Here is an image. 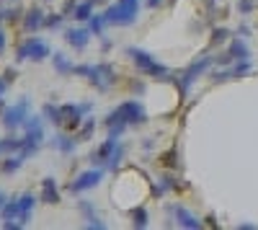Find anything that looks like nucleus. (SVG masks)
<instances>
[{
  "label": "nucleus",
  "mask_w": 258,
  "mask_h": 230,
  "mask_svg": "<svg viewBox=\"0 0 258 230\" xmlns=\"http://www.w3.org/2000/svg\"><path fill=\"white\" fill-rule=\"evenodd\" d=\"M126 57L135 62V68L145 78H155V80H168L170 78V73H168V68L163 65V62H158L153 54L140 49V47H126Z\"/></svg>",
  "instance_id": "f257e3e1"
},
{
  "label": "nucleus",
  "mask_w": 258,
  "mask_h": 230,
  "mask_svg": "<svg viewBox=\"0 0 258 230\" xmlns=\"http://www.w3.org/2000/svg\"><path fill=\"white\" fill-rule=\"evenodd\" d=\"M75 75H83L88 83H93V86L98 91H109L116 86V70L111 65H106V62H101V65H75Z\"/></svg>",
  "instance_id": "f03ea898"
},
{
  "label": "nucleus",
  "mask_w": 258,
  "mask_h": 230,
  "mask_svg": "<svg viewBox=\"0 0 258 230\" xmlns=\"http://www.w3.org/2000/svg\"><path fill=\"white\" fill-rule=\"evenodd\" d=\"M140 16V0H119V3L109 6L103 13L109 26H132Z\"/></svg>",
  "instance_id": "7ed1b4c3"
},
{
  "label": "nucleus",
  "mask_w": 258,
  "mask_h": 230,
  "mask_svg": "<svg viewBox=\"0 0 258 230\" xmlns=\"http://www.w3.org/2000/svg\"><path fill=\"white\" fill-rule=\"evenodd\" d=\"M41 142H44V124H41V117H29L26 124H24V148H21V158H31L39 148Z\"/></svg>",
  "instance_id": "20e7f679"
},
{
  "label": "nucleus",
  "mask_w": 258,
  "mask_h": 230,
  "mask_svg": "<svg viewBox=\"0 0 258 230\" xmlns=\"http://www.w3.org/2000/svg\"><path fill=\"white\" fill-rule=\"evenodd\" d=\"M52 57V49L44 39H36V36H29L24 39L21 44L16 47V62H24V60H34V62H41Z\"/></svg>",
  "instance_id": "39448f33"
},
{
  "label": "nucleus",
  "mask_w": 258,
  "mask_h": 230,
  "mask_svg": "<svg viewBox=\"0 0 258 230\" xmlns=\"http://www.w3.org/2000/svg\"><path fill=\"white\" fill-rule=\"evenodd\" d=\"M212 62H214V57L212 54H204V57H199L197 62H191V65L176 78V83H178V91H181V96H186L188 93V88L197 83V78H202L209 68H212Z\"/></svg>",
  "instance_id": "423d86ee"
},
{
  "label": "nucleus",
  "mask_w": 258,
  "mask_h": 230,
  "mask_svg": "<svg viewBox=\"0 0 258 230\" xmlns=\"http://www.w3.org/2000/svg\"><path fill=\"white\" fill-rule=\"evenodd\" d=\"M114 111L121 117V122L126 124V127H140V124L147 122V111H145V106H142L140 101H135V98H129V101L119 103Z\"/></svg>",
  "instance_id": "0eeeda50"
},
{
  "label": "nucleus",
  "mask_w": 258,
  "mask_h": 230,
  "mask_svg": "<svg viewBox=\"0 0 258 230\" xmlns=\"http://www.w3.org/2000/svg\"><path fill=\"white\" fill-rule=\"evenodd\" d=\"M26 119H29V98H21L18 103H13L11 109L3 111V119H0V122H3L6 130L13 132V130H18V127H24Z\"/></svg>",
  "instance_id": "6e6552de"
},
{
  "label": "nucleus",
  "mask_w": 258,
  "mask_h": 230,
  "mask_svg": "<svg viewBox=\"0 0 258 230\" xmlns=\"http://www.w3.org/2000/svg\"><path fill=\"white\" fill-rule=\"evenodd\" d=\"M88 114H91V103H62V124L68 130L80 127Z\"/></svg>",
  "instance_id": "1a4fd4ad"
},
{
  "label": "nucleus",
  "mask_w": 258,
  "mask_h": 230,
  "mask_svg": "<svg viewBox=\"0 0 258 230\" xmlns=\"http://www.w3.org/2000/svg\"><path fill=\"white\" fill-rule=\"evenodd\" d=\"M103 179V168H91V171H83L73 184H70V192L73 194H83V192H88L93 189V186H98Z\"/></svg>",
  "instance_id": "9d476101"
},
{
  "label": "nucleus",
  "mask_w": 258,
  "mask_h": 230,
  "mask_svg": "<svg viewBox=\"0 0 258 230\" xmlns=\"http://www.w3.org/2000/svg\"><path fill=\"white\" fill-rule=\"evenodd\" d=\"M91 29L88 26H73V29H64V41L73 47V49H85L88 47V41H91Z\"/></svg>",
  "instance_id": "9b49d317"
},
{
  "label": "nucleus",
  "mask_w": 258,
  "mask_h": 230,
  "mask_svg": "<svg viewBox=\"0 0 258 230\" xmlns=\"http://www.w3.org/2000/svg\"><path fill=\"white\" fill-rule=\"evenodd\" d=\"M248 57H250V52H248V44H245V41H243V39H232L227 54L220 57L217 62H220V65H232V62H240V60H248Z\"/></svg>",
  "instance_id": "f8f14e48"
},
{
  "label": "nucleus",
  "mask_w": 258,
  "mask_h": 230,
  "mask_svg": "<svg viewBox=\"0 0 258 230\" xmlns=\"http://www.w3.org/2000/svg\"><path fill=\"white\" fill-rule=\"evenodd\" d=\"M44 24H47V13L41 8H31L24 13V29L29 34H36L39 29H44Z\"/></svg>",
  "instance_id": "ddd939ff"
},
{
  "label": "nucleus",
  "mask_w": 258,
  "mask_h": 230,
  "mask_svg": "<svg viewBox=\"0 0 258 230\" xmlns=\"http://www.w3.org/2000/svg\"><path fill=\"white\" fill-rule=\"evenodd\" d=\"M116 145H119V140H116V137H106V140L101 142V148L91 155V160H93L96 165H101V168H103L106 160H109V158H111V153L116 150Z\"/></svg>",
  "instance_id": "4468645a"
},
{
  "label": "nucleus",
  "mask_w": 258,
  "mask_h": 230,
  "mask_svg": "<svg viewBox=\"0 0 258 230\" xmlns=\"http://www.w3.org/2000/svg\"><path fill=\"white\" fill-rule=\"evenodd\" d=\"M170 212H173L178 227H188V230H199V227H202V222L197 220V215L188 212L186 207H170Z\"/></svg>",
  "instance_id": "2eb2a0df"
},
{
  "label": "nucleus",
  "mask_w": 258,
  "mask_h": 230,
  "mask_svg": "<svg viewBox=\"0 0 258 230\" xmlns=\"http://www.w3.org/2000/svg\"><path fill=\"white\" fill-rule=\"evenodd\" d=\"M44 204H59V189H57V181L52 176H47L41 181V197H39Z\"/></svg>",
  "instance_id": "dca6fc26"
},
{
  "label": "nucleus",
  "mask_w": 258,
  "mask_h": 230,
  "mask_svg": "<svg viewBox=\"0 0 258 230\" xmlns=\"http://www.w3.org/2000/svg\"><path fill=\"white\" fill-rule=\"evenodd\" d=\"M93 6H96V0H83V3H78L75 11H73V18L78 24H88L91 16H93Z\"/></svg>",
  "instance_id": "f3484780"
},
{
  "label": "nucleus",
  "mask_w": 258,
  "mask_h": 230,
  "mask_svg": "<svg viewBox=\"0 0 258 230\" xmlns=\"http://www.w3.org/2000/svg\"><path fill=\"white\" fill-rule=\"evenodd\" d=\"M21 148H24V137H3L0 140V153H6V155H13V153H21Z\"/></svg>",
  "instance_id": "a211bd4d"
},
{
  "label": "nucleus",
  "mask_w": 258,
  "mask_h": 230,
  "mask_svg": "<svg viewBox=\"0 0 258 230\" xmlns=\"http://www.w3.org/2000/svg\"><path fill=\"white\" fill-rule=\"evenodd\" d=\"M52 62H54V70H57L59 75H73V73H75V65H73V62L64 57L62 52H54V54H52Z\"/></svg>",
  "instance_id": "6ab92c4d"
},
{
  "label": "nucleus",
  "mask_w": 258,
  "mask_h": 230,
  "mask_svg": "<svg viewBox=\"0 0 258 230\" xmlns=\"http://www.w3.org/2000/svg\"><path fill=\"white\" fill-rule=\"evenodd\" d=\"M52 145H54V148H57L59 153H64V155H70V153H75V145H78V137L73 140V137H68V135H57Z\"/></svg>",
  "instance_id": "aec40b11"
},
{
  "label": "nucleus",
  "mask_w": 258,
  "mask_h": 230,
  "mask_svg": "<svg viewBox=\"0 0 258 230\" xmlns=\"http://www.w3.org/2000/svg\"><path fill=\"white\" fill-rule=\"evenodd\" d=\"M21 165H24V158H21L18 153H13V155H8L6 160H3V165H0V171L3 174H16Z\"/></svg>",
  "instance_id": "412c9836"
},
{
  "label": "nucleus",
  "mask_w": 258,
  "mask_h": 230,
  "mask_svg": "<svg viewBox=\"0 0 258 230\" xmlns=\"http://www.w3.org/2000/svg\"><path fill=\"white\" fill-rule=\"evenodd\" d=\"M109 26L106 24V18H103V13H93L91 16V21H88V29H91V34L93 36H103V29Z\"/></svg>",
  "instance_id": "4be33fe9"
},
{
  "label": "nucleus",
  "mask_w": 258,
  "mask_h": 230,
  "mask_svg": "<svg viewBox=\"0 0 258 230\" xmlns=\"http://www.w3.org/2000/svg\"><path fill=\"white\" fill-rule=\"evenodd\" d=\"M44 117L54 124V127H62V106H54V103H44Z\"/></svg>",
  "instance_id": "5701e85b"
},
{
  "label": "nucleus",
  "mask_w": 258,
  "mask_h": 230,
  "mask_svg": "<svg viewBox=\"0 0 258 230\" xmlns=\"http://www.w3.org/2000/svg\"><path fill=\"white\" fill-rule=\"evenodd\" d=\"M132 225H135V227H140V230L150 225V215H147L145 207H137V210H132Z\"/></svg>",
  "instance_id": "b1692460"
},
{
  "label": "nucleus",
  "mask_w": 258,
  "mask_h": 230,
  "mask_svg": "<svg viewBox=\"0 0 258 230\" xmlns=\"http://www.w3.org/2000/svg\"><path fill=\"white\" fill-rule=\"evenodd\" d=\"M121 158H124V148H121V145H116V150L111 153L109 160H106L103 171H116V168H119V163H121Z\"/></svg>",
  "instance_id": "393cba45"
},
{
  "label": "nucleus",
  "mask_w": 258,
  "mask_h": 230,
  "mask_svg": "<svg viewBox=\"0 0 258 230\" xmlns=\"http://www.w3.org/2000/svg\"><path fill=\"white\" fill-rule=\"evenodd\" d=\"M93 130H96L93 117H85V124L80 127V132H78V140H91L93 137Z\"/></svg>",
  "instance_id": "a878e982"
},
{
  "label": "nucleus",
  "mask_w": 258,
  "mask_h": 230,
  "mask_svg": "<svg viewBox=\"0 0 258 230\" xmlns=\"http://www.w3.org/2000/svg\"><path fill=\"white\" fill-rule=\"evenodd\" d=\"M250 62L248 60H240V62H232V78H243L245 73H250Z\"/></svg>",
  "instance_id": "bb28decb"
},
{
  "label": "nucleus",
  "mask_w": 258,
  "mask_h": 230,
  "mask_svg": "<svg viewBox=\"0 0 258 230\" xmlns=\"http://www.w3.org/2000/svg\"><path fill=\"white\" fill-rule=\"evenodd\" d=\"M225 39H230V31L220 26V29H214V31H212V39H209V44H222Z\"/></svg>",
  "instance_id": "cd10ccee"
},
{
  "label": "nucleus",
  "mask_w": 258,
  "mask_h": 230,
  "mask_svg": "<svg viewBox=\"0 0 258 230\" xmlns=\"http://www.w3.org/2000/svg\"><path fill=\"white\" fill-rule=\"evenodd\" d=\"M59 26H62V13H52V16H47L44 29H59Z\"/></svg>",
  "instance_id": "c85d7f7f"
},
{
  "label": "nucleus",
  "mask_w": 258,
  "mask_h": 230,
  "mask_svg": "<svg viewBox=\"0 0 258 230\" xmlns=\"http://www.w3.org/2000/svg\"><path fill=\"white\" fill-rule=\"evenodd\" d=\"M253 8H255V3H253V0H240V3H238V11H240L243 16L253 13Z\"/></svg>",
  "instance_id": "c756f323"
},
{
  "label": "nucleus",
  "mask_w": 258,
  "mask_h": 230,
  "mask_svg": "<svg viewBox=\"0 0 258 230\" xmlns=\"http://www.w3.org/2000/svg\"><path fill=\"white\" fill-rule=\"evenodd\" d=\"M6 88H8V80L0 78V109H3V93H6Z\"/></svg>",
  "instance_id": "7c9ffc66"
},
{
  "label": "nucleus",
  "mask_w": 258,
  "mask_h": 230,
  "mask_svg": "<svg viewBox=\"0 0 258 230\" xmlns=\"http://www.w3.org/2000/svg\"><path fill=\"white\" fill-rule=\"evenodd\" d=\"M163 163H165V165H176V153H173V150H170V153H165Z\"/></svg>",
  "instance_id": "2f4dec72"
},
{
  "label": "nucleus",
  "mask_w": 258,
  "mask_h": 230,
  "mask_svg": "<svg viewBox=\"0 0 258 230\" xmlns=\"http://www.w3.org/2000/svg\"><path fill=\"white\" fill-rule=\"evenodd\" d=\"M6 52V31H3V26H0V54Z\"/></svg>",
  "instance_id": "473e14b6"
},
{
  "label": "nucleus",
  "mask_w": 258,
  "mask_h": 230,
  "mask_svg": "<svg viewBox=\"0 0 258 230\" xmlns=\"http://www.w3.org/2000/svg\"><path fill=\"white\" fill-rule=\"evenodd\" d=\"M6 80H8V83H13V80H16V70H13V68H11V70H6Z\"/></svg>",
  "instance_id": "72a5a7b5"
},
{
  "label": "nucleus",
  "mask_w": 258,
  "mask_h": 230,
  "mask_svg": "<svg viewBox=\"0 0 258 230\" xmlns=\"http://www.w3.org/2000/svg\"><path fill=\"white\" fill-rule=\"evenodd\" d=\"M132 91H135V93H142L145 86H142V83H132Z\"/></svg>",
  "instance_id": "f704fd0d"
},
{
  "label": "nucleus",
  "mask_w": 258,
  "mask_h": 230,
  "mask_svg": "<svg viewBox=\"0 0 258 230\" xmlns=\"http://www.w3.org/2000/svg\"><path fill=\"white\" fill-rule=\"evenodd\" d=\"M163 3V0H147V8H158Z\"/></svg>",
  "instance_id": "c9c22d12"
},
{
  "label": "nucleus",
  "mask_w": 258,
  "mask_h": 230,
  "mask_svg": "<svg viewBox=\"0 0 258 230\" xmlns=\"http://www.w3.org/2000/svg\"><path fill=\"white\" fill-rule=\"evenodd\" d=\"M6 202H8V197H6V192H3V189H0V207H3Z\"/></svg>",
  "instance_id": "e433bc0d"
},
{
  "label": "nucleus",
  "mask_w": 258,
  "mask_h": 230,
  "mask_svg": "<svg viewBox=\"0 0 258 230\" xmlns=\"http://www.w3.org/2000/svg\"><path fill=\"white\" fill-rule=\"evenodd\" d=\"M3 21H6V11H0V24H3Z\"/></svg>",
  "instance_id": "4c0bfd02"
},
{
  "label": "nucleus",
  "mask_w": 258,
  "mask_h": 230,
  "mask_svg": "<svg viewBox=\"0 0 258 230\" xmlns=\"http://www.w3.org/2000/svg\"><path fill=\"white\" fill-rule=\"evenodd\" d=\"M96 3H103V0H96Z\"/></svg>",
  "instance_id": "58836bf2"
},
{
  "label": "nucleus",
  "mask_w": 258,
  "mask_h": 230,
  "mask_svg": "<svg viewBox=\"0 0 258 230\" xmlns=\"http://www.w3.org/2000/svg\"><path fill=\"white\" fill-rule=\"evenodd\" d=\"M3 3H11V0H3Z\"/></svg>",
  "instance_id": "ea45409f"
},
{
  "label": "nucleus",
  "mask_w": 258,
  "mask_h": 230,
  "mask_svg": "<svg viewBox=\"0 0 258 230\" xmlns=\"http://www.w3.org/2000/svg\"><path fill=\"white\" fill-rule=\"evenodd\" d=\"M170 3H173V0H170Z\"/></svg>",
  "instance_id": "a19ab883"
},
{
  "label": "nucleus",
  "mask_w": 258,
  "mask_h": 230,
  "mask_svg": "<svg viewBox=\"0 0 258 230\" xmlns=\"http://www.w3.org/2000/svg\"><path fill=\"white\" fill-rule=\"evenodd\" d=\"M47 3H49V0H47Z\"/></svg>",
  "instance_id": "79ce46f5"
}]
</instances>
